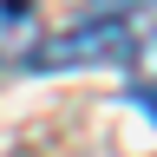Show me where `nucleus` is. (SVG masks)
Masks as SVG:
<instances>
[{"label":"nucleus","instance_id":"obj_1","mask_svg":"<svg viewBox=\"0 0 157 157\" xmlns=\"http://www.w3.org/2000/svg\"><path fill=\"white\" fill-rule=\"evenodd\" d=\"M131 46H137L131 13H92V20H78V26L52 33L26 66H39V72H66V66H118V59L131 66Z\"/></svg>","mask_w":157,"mask_h":157},{"label":"nucleus","instance_id":"obj_2","mask_svg":"<svg viewBox=\"0 0 157 157\" xmlns=\"http://www.w3.org/2000/svg\"><path fill=\"white\" fill-rule=\"evenodd\" d=\"M33 7H13L0 0V59H33Z\"/></svg>","mask_w":157,"mask_h":157},{"label":"nucleus","instance_id":"obj_3","mask_svg":"<svg viewBox=\"0 0 157 157\" xmlns=\"http://www.w3.org/2000/svg\"><path fill=\"white\" fill-rule=\"evenodd\" d=\"M131 78L144 92V105H157V26H137V46H131Z\"/></svg>","mask_w":157,"mask_h":157}]
</instances>
